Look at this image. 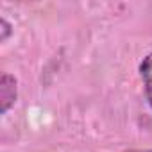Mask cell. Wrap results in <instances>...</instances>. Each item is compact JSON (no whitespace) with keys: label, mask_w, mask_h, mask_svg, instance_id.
<instances>
[{"label":"cell","mask_w":152,"mask_h":152,"mask_svg":"<svg viewBox=\"0 0 152 152\" xmlns=\"http://www.w3.org/2000/svg\"><path fill=\"white\" fill-rule=\"evenodd\" d=\"M18 99V81L11 73L0 75V115H6Z\"/></svg>","instance_id":"6da1fadb"},{"label":"cell","mask_w":152,"mask_h":152,"mask_svg":"<svg viewBox=\"0 0 152 152\" xmlns=\"http://www.w3.org/2000/svg\"><path fill=\"white\" fill-rule=\"evenodd\" d=\"M140 77L143 81V88H145V97L148 106L152 107V52H148L141 63H140Z\"/></svg>","instance_id":"7a4b0ae2"},{"label":"cell","mask_w":152,"mask_h":152,"mask_svg":"<svg viewBox=\"0 0 152 152\" xmlns=\"http://www.w3.org/2000/svg\"><path fill=\"white\" fill-rule=\"evenodd\" d=\"M13 34V25L6 20V18H0V41H7L9 36Z\"/></svg>","instance_id":"3957f363"},{"label":"cell","mask_w":152,"mask_h":152,"mask_svg":"<svg viewBox=\"0 0 152 152\" xmlns=\"http://www.w3.org/2000/svg\"><path fill=\"white\" fill-rule=\"evenodd\" d=\"M125 152H152V148H134V150H125Z\"/></svg>","instance_id":"277c9868"}]
</instances>
